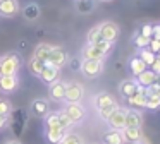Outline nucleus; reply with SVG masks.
Segmentation results:
<instances>
[{"mask_svg":"<svg viewBox=\"0 0 160 144\" xmlns=\"http://www.w3.org/2000/svg\"><path fill=\"white\" fill-rule=\"evenodd\" d=\"M21 58L18 53H7L0 58V75H18Z\"/></svg>","mask_w":160,"mask_h":144,"instance_id":"obj_1","label":"nucleus"},{"mask_svg":"<svg viewBox=\"0 0 160 144\" xmlns=\"http://www.w3.org/2000/svg\"><path fill=\"white\" fill-rule=\"evenodd\" d=\"M81 72L84 77L95 79L103 70V60H81Z\"/></svg>","mask_w":160,"mask_h":144,"instance_id":"obj_2","label":"nucleus"},{"mask_svg":"<svg viewBox=\"0 0 160 144\" xmlns=\"http://www.w3.org/2000/svg\"><path fill=\"white\" fill-rule=\"evenodd\" d=\"M98 31H100L102 40L108 41V43H114L119 38V26L112 21H105V22L98 24Z\"/></svg>","mask_w":160,"mask_h":144,"instance_id":"obj_3","label":"nucleus"},{"mask_svg":"<svg viewBox=\"0 0 160 144\" xmlns=\"http://www.w3.org/2000/svg\"><path fill=\"white\" fill-rule=\"evenodd\" d=\"M62 112L72 123H79L81 120L84 118V115H86V112H84V108L81 106V103H67Z\"/></svg>","mask_w":160,"mask_h":144,"instance_id":"obj_4","label":"nucleus"},{"mask_svg":"<svg viewBox=\"0 0 160 144\" xmlns=\"http://www.w3.org/2000/svg\"><path fill=\"white\" fill-rule=\"evenodd\" d=\"M84 96V89L79 82H67L66 84V99L67 103H79Z\"/></svg>","mask_w":160,"mask_h":144,"instance_id":"obj_5","label":"nucleus"},{"mask_svg":"<svg viewBox=\"0 0 160 144\" xmlns=\"http://www.w3.org/2000/svg\"><path fill=\"white\" fill-rule=\"evenodd\" d=\"M66 62H67L66 50H62L60 46H53L52 51H50V55H48V58H47V65H52V67L60 69Z\"/></svg>","mask_w":160,"mask_h":144,"instance_id":"obj_6","label":"nucleus"},{"mask_svg":"<svg viewBox=\"0 0 160 144\" xmlns=\"http://www.w3.org/2000/svg\"><path fill=\"white\" fill-rule=\"evenodd\" d=\"M108 125H110L112 130H122L126 127V110L124 108H115L114 113L107 118Z\"/></svg>","mask_w":160,"mask_h":144,"instance_id":"obj_7","label":"nucleus"},{"mask_svg":"<svg viewBox=\"0 0 160 144\" xmlns=\"http://www.w3.org/2000/svg\"><path fill=\"white\" fill-rule=\"evenodd\" d=\"M18 86H19L18 75H0V93L11 94L18 89Z\"/></svg>","mask_w":160,"mask_h":144,"instance_id":"obj_8","label":"nucleus"},{"mask_svg":"<svg viewBox=\"0 0 160 144\" xmlns=\"http://www.w3.org/2000/svg\"><path fill=\"white\" fill-rule=\"evenodd\" d=\"M121 136H122V142L134 144L143 137V130L141 127H124L121 130Z\"/></svg>","mask_w":160,"mask_h":144,"instance_id":"obj_9","label":"nucleus"},{"mask_svg":"<svg viewBox=\"0 0 160 144\" xmlns=\"http://www.w3.org/2000/svg\"><path fill=\"white\" fill-rule=\"evenodd\" d=\"M19 12L18 0H0V16L2 17H14Z\"/></svg>","mask_w":160,"mask_h":144,"instance_id":"obj_10","label":"nucleus"},{"mask_svg":"<svg viewBox=\"0 0 160 144\" xmlns=\"http://www.w3.org/2000/svg\"><path fill=\"white\" fill-rule=\"evenodd\" d=\"M139 89L138 82H136V79H126V81H122L121 84H119V93H121V96H124L126 99L131 98L132 94H136Z\"/></svg>","mask_w":160,"mask_h":144,"instance_id":"obj_11","label":"nucleus"},{"mask_svg":"<svg viewBox=\"0 0 160 144\" xmlns=\"http://www.w3.org/2000/svg\"><path fill=\"white\" fill-rule=\"evenodd\" d=\"M145 103H146V89L139 86L138 93L132 94L131 98H128V105L132 110H138V108H145Z\"/></svg>","mask_w":160,"mask_h":144,"instance_id":"obj_12","label":"nucleus"},{"mask_svg":"<svg viewBox=\"0 0 160 144\" xmlns=\"http://www.w3.org/2000/svg\"><path fill=\"white\" fill-rule=\"evenodd\" d=\"M81 53H83V60H103V58H105L103 51H102L98 46L90 45V43L83 48V51H81Z\"/></svg>","mask_w":160,"mask_h":144,"instance_id":"obj_13","label":"nucleus"},{"mask_svg":"<svg viewBox=\"0 0 160 144\" xmlns=\"http://www.w3.org/2000/svg\"><path fill=\"white\" fill-rule=\"evenodd\" d=\"M66 134H67V130L60 129V127H48V129L45 130L47 141H48L50 144H60L62 139L66 137Z\"/></svg>","mask_w":160,"mask_h":144,"instance_id":"obj_14","label":"nucleus"},{"mask_svg":"<svg viewBox=\"0 0 160 144\" xmlns=\"http://www.w3.org/2000/svg\"><path fill=\"white\" fill-rule=\"evenodd\" d=\"M59 75H60V69L52 67V65H45L43 72L40 74V79H42L45 84H53L55 81H59Z\"/></svg>","mask_w":160,"mask_h":144,"instance_id":"obj_15","label":"nucleus"},{"mask_svg":"<svg viewBox=\"0 0 160 144\" xmlns=\"http://www.w3.org/2000/svg\"><path fill=\"white\" fill-rule=\"evenodd\" d=\"M48 93H50V98H52L53 101H62L64 96H66V82L55 81L53 84H50Z\"/></svg>","mask_w":160,"mask_h":144,"instance_id":"obj_16","label":"nucleus"},{"mask_svg":"<svg viewBox=\"0 0 160 144\" xmlns=\"http://www.w3.org/2000/svg\"><path fill=\"white\" fill-rule=\"evenodd\" d=\"M48 112H50V110H48V101H47V99L38 98V99H35V101L31 103V113H33L35 117L45 118Z\"/></svg>","mask_w":160,"mask_h":144,"instance_id":"obj_17","label":"nucleus"},{"mask_svg":"<svg viewBox=\"0 0 160 144\" xmlns=\"http://www.w3.org/2000/svg\"><path fill=\"white\" fill-rule=\"evenodd\" d=\"M143 115L139 110H126V127H141Z\"/></svg>","mask_w":160,"mask_h":144,"instance_id":"obj_18","label":"nucleus"},{"mask_svg":"<svg viewBox=\"0 0 160 144\" xmlns=\"http://www.w3.org/2000/svg\"><path fill=\"white\" fill-rule=\"evenodd\" d=\"M157 79H158V75H157L155 72H152L150 69H146L145 72H141V74L136 77V82H138V86H141V88L146 89V88H150Z\"/></svg>","mask_w":160,"mask_h":144,"instance_id":"obj_19","label":"nucleus"},{"mask_svg":"<svg viewBox=\"0 0 160 144\" xmlns=\"http://www.w3.org/2000/svg\"><path fill=\"white\" fill-rule=\"evenodd\" d=\"M112 105H117V103H115L114 96L108 94V93H100V94L95 96V106H97V110H103Z\"/></svg>","mask_w":160,"mask_h":144,"instance_id":"obj_20","label":"nucleus"},{"mask_svg":"<svg viewBox=\"0 0 160 144\" xmlns=\"http://www.w3.org/2000/svg\"><path fill=\"white\" fill-rule=\"evenodd\" d=\"M22 16L26 21H36L40 17V5L35 2H29L22 7Z\"/></svg>","mask_w":160,"mask_h":144,"instance_id":"obj_21","label":"nucleus"},{"mask_svg":"<svg viewBox=\"0 0 160 144\" xmlns=\"http://www.w3.org/2000/svg\"><path fill=\"white\" fill-rule=\"evenodd\" d=\"M146 65L143 64V60L138 57V55H134V57H131V60H129V70H131V74L134 75V77H138L141 72L146 70Z\"/></svg>","mask_w":160,"mask_h":144,"instance_id":"obj_22","label":"nucleus"},{"mask_svg":"<svg viewBox=\"0 0 160 144\" xmlns=\"http://www.w3.org/2000/svg\"><path fill=\"white\" fill-rule=\"evenodd\" d=\"M52 45H48V43H40L38 46L35 48V53H33V57L35 58H40V60H43L47 64V58H48V55H50V51H52Z\"/></svg>","mask_w":160,"mask_h":144,"instance_id":"obj_23","label":"nucleus"},{"mask_svg":"<svg viewBox=\"0 0 160 144\" xmlns=\"http://www.w3.org/2000/svg\"><path fill=\"white\" fill-rule=\"evenodd\" d=\"M45 62L43 60H40V58H35V57H31V60H29V64H28V67H29V72H31L33 75H38L40 77V74L43 72V69H45Z\"/></svg>","mask_w":160,"mask_h":144,"instance_id":"obj_24","label":"nucleus"},{"mask_svg":"<svg viewBox=\"0 0 160 144\" xmlns=\"http://www.w3.org/2000/svg\"><path fill=\"white\" fill-rule=\"evenodd\" d=\"M103 142L105 144H122V136L121 130H108L107 134L103 136Z\"/></svg>","mask_w":160,"mask_h":144,"instance_id":"obj_25","label":"nucleus"},{"mask_svg":"<svg viewBox=\"0 0 160 144\" xmlns=\"http://www.w3.org/2000/svg\"><path fill=\"white\" fill-rule=\"evenodd\" d=\"M95 9L93 0H76V10L79 14H90Z\"/></svg>","mask_w":160,"mask_h":144,"instance_id":"obj_26","label":"nucleus"},{"mask_svg":"<svg viewBox=\"0 0 160 144\" xmlns=\"http://www.w3.org/2000/svg\"><path fill=\"white\" fill-rule=\"evenodd\" d=\"M138 57L143 60V64H145L146 67H152V64L157 60V55L153 53V51H150L148 48H143V50H139Z\"/></svg>","mask_w":160,"mask_h":144,"instance_id":"obj_27","label":"nucleus"},{"mask_svg":"<svg viewBox=\"0 0 160 144\" xmlns=\"http://www.w3.org/2000/svg\"><path fill=\"white\" fill-rule=\"evenodd\" d=\"M145 108H148V110H157V108H160V96H158V94H146Z\"/></svg>","mask_w":160,"mask_h":144,"instance_id":"obj_28","label":"nucleus"},{"mask_svg":"<svg viewBox=\"0 0 160 144\" xmlns=\"http://www.w3.org/2000/svg\"><path fill=\"white\" fill-rule=\"evenodd\" d=\"M132 43H134V46H136V48L143 50V48H148V45H150V38L141 36V34H139L138 31H136L134 38H132Z\"/></svg>","mask_w":160,"mask_h":144,"instance_id":"obj_29","label":"nucleus"},{"mask_svg":"<svg viewBox=\"0 0 160 144\" xmlns=\"http://www.w3.org/2000/svg\"><path fill=\"white\" fill-rule=\"evenodd\" d=\"M45 127H59V112H48L45 117Z\"/></svg>","mask_w":160,"mask_h":144,"instance_id":"obj_30","label":"nucleus"},{"mask_svg":"<svg viewBox=\"0 0 160 144\" xmlns=\"http://www.w3.org/2000/svg\"><path fill=\"white\" fill-rule=\"evenodd\" d=\"M12 112V103L5 98H0V115L2 117H9Z\"/></svg>","mask_w":160,"mask_h":144,"instance_id":"obj_31","label":"nucleus"},{"mask_svg":"<svg viewBox=\"0 0 160 144\" xmlns=\"http://www.w3.org/2000/svg\"><path fill=\"white\" fill-rule=\"evenodd\" d=\"M60 144H84V142H83V139H81V136L72 134V132H67Z\"/></svg>","mask_w":160,"mask_h":144,"instance_id":"obj_32","label":"nucleus"},{"mask_svg":"<svg viewBox=\"0 0 160 144\" xmlns=\"http://www.w3.org/2000/svg\"><path fill=\"white\" fill-rule=\"evenodd\" d=\"M88 43L90 45H95V43H98V41L102 40V36H100V31H98V26H95V27H91L90 31H88Z\"/></svg>","mask_w":160,"mask_h":144,"instance_id":"obj_33","label":"nucleus"},{"mask_svg":"<svg viewBox=\"0 0 160 144\" xmlns=\"http://www.w3.org/2000/svg\"><path fill=\"white\" fill-rule=\"evenodd\" d=\"M152 31H153V24H150V22H145V24H141V26H139L138 33L141 34V36H145V38H150V40H152Z\"/></svg>","mask_w":160,"mask_h":144,"instance_id":"obj_34","label":"nucleus"},{"mask_svg":"<svg viewBox=\"0 0 160 144\" xmlns=\"http://www.w3.org/2000/svg\"><path fill=\"white\" fill-rule=\"evenodd\" d=\"M71 125H72V122H71L69 118H67L66 115H64V112H59V127L64 130H69Z\"/></svg>","mask_w":160,"mask_h":144,"instance_id":"obj_35","label":"nucleus"},{"mask_svg":"<svg viewBox=\"0 0 160 144\" xmlns=\"http://www.w3.org/2000/svg\"><path fill=\"white\" fill-rule=\"evenodd\" d=\"M95 46H98V48H100V50L103 51L105 55H107L108 51L112 50V46H114V43H108V41H103V40H100L98 43H95Z\"/></svg>","mask_w":160,"mask_h":144,"instance_id":"obj_36","label":"nucleus"},{"mask_svg":"<svg viewBox=\"0 0 160 144\" xmlns=\"http://www.w3.org/2000/svg\"><path fill=\"white\" fill-rule=\"evenodd\" d=\"M115 108H117V105H112V106H107V108H103V110H98V113H100V117H102L103 120H107L108 117L114 113Z\"/></svg>","mask_w":160,"mask_h":144,"instance_id":"obj_37","label":"nucleus"},{"mask_svg":"<svg viewBox=\"0 0 160 144\" xmlns=\"http://www.w3.org/2000/svg\"><path fill=\"white\" fill-rule=\"evenodd\" d=\"M148 50L153 51V53H160V40H150V45H148Z\"/></svg>","mask_w":160,"mask_h":144,"instance_id":"obj_38","label":"nucleus"},{"mask_svg":"<svg viewBox=\"0 0 160 144\" xmlns=\"http://www.w3.org/2000/svg\"><path fill=\"white\" fill-rule=\"evenodd\" d=\"M152 38H153V40H160V24H153Z\"/></svg>","mask_w":160,"mask_h":144,"instance_id":"obj_39","label":"nucleus"},{"mask_svg":"<svg viewBox=\"0 0 160 144\" xmlns=\"http://www.w3.org/2000/svg\"><path fill=\"white\" fill-rule=\"evenodd\" d=\"M150 70H152V72H155L157 75H160V60H158V58H157V60L152 64V67H150Z\"/></svg>","mask_w":160,"mask_h":144,"instance_id":"obj_40","label":"nucleus"},{"mask_svg":"<svg viewBox=\"0 0 160 144\" xmlns=\"http://www.w3.org/2000/svg\"><path fill=\"white\" fill-rule=\"evenodd\" d=\"M7 125H9V117H2V115H0V130L5 129Z\"/></svg>","mask_w":160,"mask_h":144,"instance_id":"obj_41","label":"nucleus"},{"mask_svg":"<svg viewBox=\"0 0 160 144\" xmlns=\"http://www.w3.org/2000/svg\"><path fill=\"white\" fill-rule=\"evenodd\" d=\"M71 67H72V69H81V60L72 58V60H71Z\"/></svg>","mask_w":160,"mask_h":144,"instance_id":"obj_42","label":"nucleus"},{"mask_svg":"<svg viewBox=\"0 0 160 144\" xmlns=\"http://www.w3.org/2000/svg\"><path fill=\"white\" fill-rule=\"evenodd\" d=\"M134 144H150V141H148V139H146V137H145V136H143V137H141V139H139V141H138V142H134Z\"/></svg>","mask_w":160,"mask_h":144,"instance_id":"obj_43","label":"nucleus"},{"mask_svg":"<svg viewBox=\"0 0 160 144\" xmlns=\"http://www.w3.org/2000/svg\"><path fill=\"white\" fill-rule=\"evenodd\" d=\"M5 144H21V142H19V141H16V139H12V141H7Z\"/></svg>","mask_w":160,"mask_h":144,"instance_id":"obj_44","label":"nucleus"},{"mask_svg":"<svg viewBox=\"0 0 160 144\" xmlns=\"http://www.w3.org/2000/svg\"><path fill=\"white\" fill-rule=\"evenodd\" d=\"M157 58H158V60H160V53H157Z\"/></svg>","mask_w":160,"mask_h":144,"instance_id":"obj_45","label":"nucleus"},{"mask_svg":"<svg viewBox=\"0 0 160 144\" xmlns=\"http://www.w3.org/2000/svg\"><path fill=\"white\" fill-rule=\"evenodd\" d=\"M102 2H110V0H102Z\"/></svg>","mask_w":160,"mask_h":144,"instance_id":"obj_46","label":"nucleus"},{"mask_svg":"<svg viewBox=\"0 0 160 144\" xmlns=\"http://www.w3.org/2000/svg\"><path fill=\"white\" fill-rule=\"evenodd\" d=\"M158 96H160V93H158Z\"/></svg>","mask_w":160,"mask_h":144,"instance_id":"obj_47","label":"nucleus"}]
</instances>
